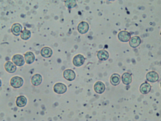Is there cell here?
<instances>
[{
    "label": "cell",
    "mask_w": 161,
    "mask_h": 121,
    "mask_svg": "<svg viewBox=\"0 0 161 121\" xmlns=\"http://www.w3.org/2000/svg\"><path fill=\"white\" fill-rule=\"evenodd\" d=\"M23 79L19 76H14L10 80V84L12 88H19L23 85Z\"/></svg>",
    "instance_id": "1"
},
{
    "label": "cell",
    "mask_w": 161,
    "mask_h": 121,
    "mask_svg": "<svg viewBox=\"0 0 161 121\" xmlns=\"http://www.w3.org/2000/svg\"><path fill=\"white\" fill-rule=\"evenodd\" d=\"M12 62H13L16 66L21 67L24 65V63H25V59L22 55H19V54H17L13 56V57L12 59Z\"/></svg>",
    "instance_id": "2"
},
{
    "label": "cell",
    "mask_w": 161,
    "mask_h": 121,
    "mask_svg": "<svg viewBox=\"0 0 161 121\" xmlns=\"http://www.w3.org/2000/svg\"><path fill=\"white\" fill-rule=\"evenodd\" d=\"M53 90L58 94H63L66 92V86L62 83H56L54 85Z\"/></svg>",
    "instance_id": "3"
},
{
    "label": "cell",
    "mask_w": 161,
    "mask_h": 121,
    "mask_svg": "<svg viewBox=\"0 0 161 121\" xmlns=\"http://www.w3.org/2000/svg\"><path fill=\"white\" fill-rule=\"evenodd\" d=\"M118 38L120 41L126 43V42L130 41L131 38V34L127 31H121L118 33Z\"/></svg>",
    "instance_id": "4"
},
{
    "label": "cell",
    "mask_w": 161,
    "mask_h": 121,
    "mask_svg": "<svg viewBox=\"0 0 161 121\" xmlns=\"http://www.w3.org/2000/svg\"><path fill=\"white\" fill-rule=\"evenodd\" d=\"M85 58L84 57L83 55H81V54H79V55L74 57V58L73 59V63L74 64V65H75L76 67H81V65H83L84 63H85Z\"/></svg>",
    "instance_id": "5"
},
{
    "label": "cell",
    "mask_w": 161,
    "mask_h": 121,
    "mask_svg": "<svg viewBox=\"0 0 161 121\" xmlns=\"http://www.w3.org/2000/svg\"><path fill=\"white\" fill-rule=\"evenodd\" d=\"M147 80L149 81V82L155 83L159 79V76H158V73L156 71H149L147 74Z\"/></svg>",
    "instance_id": "6"
},
{
    "label": "cell",
    "mask_w": 161,
    "mask_h": 121,
    "mask_svg": "<svg viewBox=\"0 0 161 121\" xmlns=\"http://www.w3.org/2000/svg\"><path fill=\"white\" fill-rule=\"evenodd\" d=\"M63 77L68 81H73L75 79V72L71 70H66L63 72Z\"/></svg>",
    "instance_id": "7"
},
{
    "label": "cell",
    "mask_w": 161,
    "mask_h": 121,
    "mask_svg": "<svg viewBox=\"0 0 161 121\" xmlns=\"http://www.w3.org/2000/svg\"><path fill=\"white\" fill-rule=\"evenodd\" d=\"M89 24L86 22H81L77 26V30L79 33L85 34L89 30Z\"/></svg>",
    "instance_id": "8"
},
{
    "label": "cell",
    "mask_w": 161,
    "mask_h": 121,
    "mask_svg": "<svg viewBox=\"0 0 161 121\" xmlns=\"http://www.w3.org/2000/svg\"><path fill=\"white\" fill-rule=\"evenodd\" d=\"M4 68L6 71L8 73H14L16 71L17 67L16 65L13 62L11 61H7V62L4 64Z\"/></svg>",
    "instance_id": "9"
},
{
    "label": "cell",
    "mask_w": 161,
    "mask_h": 121,
    "mask_svg": "<svg viewBox=\"0 0 161 121\" xmlns=\"http://www.w3.org/2000/svg\"><path fill=\"white\" fill-rule=\"evenodd\" d=\"M105 90V86L101 81H97L94 85V90L97 93H102Z\"/></svg>",
    "instance_id": "10"
},
{
    "label": "cell",
    "mask_w": 161,
    "mask_h": 121,
    "mask_svg": "<svg viewBox=\"0 0 161 121\" xmlns=\"http://www.w3.org/2000/svg\"><path fill=\"white\" fill-rule=\"evenodd\" d=\"M22 26L21 24H19L18 23H15L12 26V33H13L14 35L15 36L20 35V34L22 32Z\"/></svg>",
    "instance_id": "11"
},
{
    "label": "cell",
    "mask_w": 161,
    "mask_h": 121,
    "mask_svg": "<svg viewBox=\"0 0 161 121\" xmlns=\"http://www.w3.org/2000/svg\"><path fill=\"white\" fill-rule=\"evenodd\" d=\"M151 85L150 83L147 82H144L141 84L140 87V91L142 94H147L149 93L151 90Z\"/></svg>",
    "instance_id": "12"
},
{
    "label": "cell",
    "mask_w": 161,
    "mask_h": 121,
    "mask_svg": "<svg viewBox=\"0 0 161 121\" xmlns=\"http://www.w3.org/2000/svg\"><path fill=\"white\" fill-rule=\"evenodd\" d=\"M140 43H141V39L140 37L138 36L132 37L130 40V45L131 47H133V48L138 47V46L140 44Z\"/></svg>",
    "instance_id": "13"
},
{
    "label": "cell",
    "mask_w": 161,
    "mask_h": 121,
    "mask_svg": "<svg viewBox=\"0 0 161 121\" xmlns=\"http://www.w3.org/2000/svg\"><path fill=\"white\" fill-rule=\"evenodd\" d=\"M24 59L27 64H32L35 60V56L32 52H27L24 54Z\"/></svg>",
    "instance_id": "14"
},
{
    "label": "cell",
    "mask_w": 161,
    "mask_h": 121,
    "mask_svg": "<svg viewBox=\"0 0 161 121\" xmlns=\"http://www.w3.org/2000/svg\"><path fill=\"white\" fill-rule=\"evenodd\" d=\"M43 81V78L40 74H35L32 76L31 78V83L32 85L37 86L39 85L42 83Z\"/></svg>",
    "instance_id": "15"
},
{
    "label": "cell",
    "mask_w": 161,
    "mask_h": 121,
    "mask_svg": "<svg viewBox=\"0 0 161 121\" xmlns=\"http://www.w3.org/2000/svg\"><path fill=\"white\" fill-rule=\"evenodd\" d=\"M16 104L18 107H25L27 104V98L24 96H19L16 98Z\"/></svg>",
    "instance_id": "16"
},
{
    "label": "cell",
    "mask_w": 161,
    "mask_h": 121,
    "mask_svg": "<svg viewBox=\"0 0 161 121\" xmlns=\"http://www.w3.org/2000/svg\"><path fill=\"white\" fill-rule=\"evenodd\" d=\"M122 81L123 84L125 85L130 84L132 81V75H131V74L128 72L123 73V75L122 76Z\"/></svg>",
    "instance_id": "17"
},
{
    "label": "cell",
    "mask_w": 161,
    "mask_h": 121,
    "mask_svg": "<svg viewBox=\"0 0 161 121\" xmlns=\"http://www.w3.org/2000/svg\"><path fill=\"white\" fill-rule=\"evenodd\" d=\"M40 54L44 58H49L51 57L52 55H53V51H52V49L51 48L45 46V47H43L42 49Z\"/></svg>",
    "instance_id": "18"
},
{
    "label": "cell",
    "mask_w": 161,
    "mask_h": 121,
    "mask_svg": "<svg viewBox=\"0 0 161 121\" xmlns=\"http://www.w3.org/2000/svg\"><path fill=\"white\" fill-rule=\"evenodd\" d=\"M97 56L100 61H106L109 58V53L105 50H100L97 52Z\"/></svg>",
    "instance_id": "19"
},
{
    "label": "cell",
    "mask_w": 161,
    "mask_h": 121,
    "mask_svg": "<svg viewBox=\"0 0 161 121\" xmlns=\"http://www.w3.org/2000/svg\"><path fill=\"white\" fill-rule=\"evenodd\" d=\"M110 82L113 85H118L120 82V76L119 74L114 73L111 76Z\"/></svg>",
    "instance_id": "20"
},
{
    "label": "cell",
    "mask_w": 161,
    "mask_h": 121,
    "mask_svg": "<svg viewBox=\"0 0 161 121\" xmlns=\"http://www.w3.org/2000/svg\"><path fill=\"white\" fill-rule=\"evenodd\" d=\"M31 36V32L29 30L24 28L20 34V37L23 40H28Z\"/></svg>",
    "instance_id": "21"
},
{
    "label": "cell",
    "mask_w": 161,
    "mask_h": 121,
    "mask_svg": "<svg viewBox=\"0 0 161 121\" xmlns=\"http://www.w3.org/2000/svg\"><path fill=\"white\" fill-rule=\"evenodd\" d=\"M64 4L68 8H73L77 6V2L75 0H66L64 1Z\"/></svg>",
    "instance_id": "22"
}]
</instances>
